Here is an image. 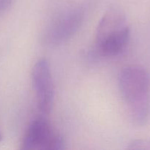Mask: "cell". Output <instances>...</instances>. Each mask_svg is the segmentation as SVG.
Returning a JSON list of instances; mask_svg holds the SVG:
<instances>
[{
    "label": "cell",
    "instance_id": "obj_1",
    "mask_svg": "<svg viewBox=\"0 0 150 150\" xmlns=\"http://www.w3.org/2000/svg\"><path fill=\"white\" fill-rule=\"evenodd\" d=\"M119 87L130 121L138 127L150 118V73L140 65L125 67L119 76Z\"/></svg>",
    "mask_w": 150,
    "mask_h": 150
},
{
    "label": "cell",
    "instance_id": "obj_2",
    "mask_svg": "<svg viewBox=\"0 0 150 150\" xmlns=\"http://www.w3.org/2000/svg\"><path fill=\"white\" fill-rule=\"evenodd\" d=\"M130 28L125 13L111 8L101 18L95 33V51L105 57L120 54L128 44Z\"/></svg>",
    "mask_w": 150,
    "mask_h": 150
},
{
    "label": "cell",
    "instance_id": "obj_3",
    "mask_svg": "<svg viewBox=\"0 0 150 150\" xmlns=\"http://www.w3.org/2000/svg\"><path fill=\"white\" fill-rule=\"evenodd\" d=\"M85 18V9L74 6L57 14L45 28L42 36L44 44L57 47L70 39L81 26Z\"/></svg>",
    "mask_w": 150,
    "mask_h": 150
},
{
    "label": "cell",
    "instance_id": "obj_4",
    "mask_svg": "<svg viewBox=\"0 0 150 150\" xmlns=\"http://www.w3.org/2000/svg\"><path fill=\"white\" fill-rule=\"evenodd\" d=\"M21 149L23 150H62L65 149L62 136L44 117L34 120L28 127Z\"/></svg>",
    "mask_w": 150,
    "mask_h": 150
},
{
    "label": "cell",
    "instance_id": "obj_5",
    "mask_svg": "<svg viewBox=\"0 0 150 150\" xmlns=\"http://www.w3.org/2000/svg\"><path fill=\"white\" fill-rule=\"evenodd\" d=\"M32 81L36 94L38 108L43 115L49 114L54 103L55 89L49 62L40 59L34 65Z\"/></svg>",
    "mask_w": 150,
    "mask_h": 150
},
{
    "label": "cell",
    "instance_id": "obj_6",
    "mask_svg": "<svg viewBox=\"0 0 150 150\" xmlns=\"http://www.w3.org/2000/svg\"><path fill=\"white\" fill-rule=\"evenodd\" d=\"M128 149H150V141L144 139L134 140L127 146Z\"/></svg>",
    "mask_w": 150,
    "mask_h": 150
},
{
    "label": "cell",
    "instance_id": "obj_7",
    "mask_svg": "<svg viewBox=\"0 0 150 150\" xmlns=\"http://www.w3.org/2000/svg\"><path fill=\"white\" fill-rule=\"evenodd\" d=\"M14 1L15 0H0V16L13 5Z\"/></svg>",
    "mask_w": 150,
    "mask_h": 150
},
{
    "label": "cell",
    "instance_id": "obj_8",
    "mask_svg": "<svg viewBox=\"0 0 150 150\" xmlns=\"http://www.w3.org/2000/svg\"><path fill=\"white\" fill-rule=\"evenodd\" d=\"M2 139H3V137H2V135H1V131H0V142H1V141H2Z\"/></svg>",
    "mask_w": 150,
    "mask_h": 150
}]
</instances>
